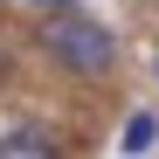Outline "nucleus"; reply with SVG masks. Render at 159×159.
Instances as JSON below:
<instances>
[{
  "instance_id": "f257e3e1",
  "label": "nucleus",
  "mask_w": 159,
  "mask_h": 159,
  "mask_svg": "<svg viewBox=\"0 0 159 159\" xmlns=\"http://www.w3.org/2000/svg\"><path fill=\"white\" fill-rule=\"evenodd\" d=\"M35 48H42L48 69L69 76V83H104V76H118V62H125L118 35L104 28L97 14H83V7L42 14V21H35Z\"/></svg>"
},
{
  "instance_id": "f03ea898",
  "label": "nucleus",
  "mask_w": 159,
  "mask_h": 159,
  "mask_svg": "<svg viewBox=\"0 0 159 159\" xmlns=\"http://www.w3.org/2000/svg\"><path fill=\"white\" fill-rule=\"evenodd\" d=\"M0 159H69V145L48 125H7L0 131Z\"/></svg>"
},
{
  "instance_id": "7ed1b4c3",
  "label": "nucleus",
  "mask_w": 159,
  "mask_h": 159,
  "mask_svg": "<svg viewBox=\"0 0 159 159\" xmlns=\"http://www.w3.org/2000/svg\"><path fill=\"white\" fill-rule=\"evenodd\" d=\"M152 145H159V111H131L125 131H118V152H125V159H145Z\"/></svg>"
},
{
  "instance_id": "20e7f679",
  "label": "nucleus",
  "mask_w": 159,
  "mask_h": 159,
  "mask_svg": "<svg viewBox=\"0 0 159 159\" xmlns=\"http://www.w3.org/2000/svg\"><path fill=\"white\" fill-rule=\"evenodd\" d=\"M21 7H35V14H62V7H83V0H21Z\"/></svg>"
},
{
  "instance_id": "39448f33",
  "label": "nucleus",
  "mask_w": 159,
  "mask_h": 159,
  "mask_svg": "<svg viewBox=\"0 0 159 159\" xmlns=\"http://www.w3.org/2000/svg\"><path fill=\"white\" fill-rule=\"evenodd\" d=\"M152 76H159V62H152Z\"/></svg>"
}]
</instances>
